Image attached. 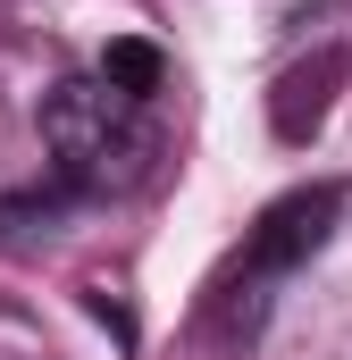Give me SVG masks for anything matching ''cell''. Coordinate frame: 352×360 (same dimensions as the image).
Returning a JSON list of instances; mask_svg holds the SVG:
<instances>
[{"mask_svg": "<svg viewBox=\"0 0 352 360\" xmlns=\"http://www.w3.org/2000/svg\"><path fill=\"white\" fill-rule=\"evenodd\" d=\"M336 218H344V193L336 184H310V193H285V201H268L260 226H252V243H244V293L260 302V285L277 276H294L327 235H336ZM235 293V302H244Z\"/></svg>", "mask_w": 352, "mask_h": 360, "instance_id": "7a4b0ae2", "label": "cell"}, {"mask_svg": "<svg viewBox=\"0 0 352 360\" xmlns=\"http://www.w3.org/2000/svg\"><path fill=\"white\" fill-rule=\"evenodd\" d=\"M160 76H168V59H160L151 42H109V59H101V84L126 92V101H151Z\"/></svg>", "mask_w": 352, "mask_h": 360, "instance_id": "277c9868", "label": "cell"}, {"mask_svg": "<svg viewBox=\"0 0 352 360\" xmlns=\"http://www.w3.org/2000/svg\"><path fill=\"white\" fill-rule=\"evenodd\" d=\"M352 76V59H344V42H327L319 59H302V68H285L277 76V92H268V126H277V143H310L319 126H327V109H336V84Z\"/></svg>", "mask_w": 352, "mask_h": 360, "instance_id": "3957f363", "label": "cell"}, {"mask_svg": "<svg viewBox=\"0 0 352 360\" xmlns=\"http://www.w3.org/2000/svg\"><path fill=\"white\" fill-rule=\"evenodd\" d=\"M42 143L59 160V193H126L160 160V134H151L143 101L109 92L101 76H68L42 101Z\"/></svg>", "mask_w": 352, "mask_h": 360, "instance_id": "6da1fadb", "label": "cell"}]
</instances>
